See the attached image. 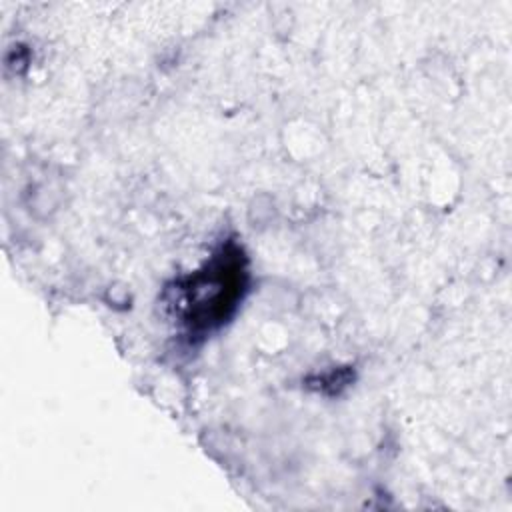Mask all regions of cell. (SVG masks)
<instances>
[{
  "instance_id": "cell-1",
  "label": "cell",
  "mask_w": 512,
  "mask_h": 512,
  "mask_svg": "<svg viewBox=\"0 0 512 512\" xmlns=\"http://www.w3.org/2000/svg\"><path fill=\"white\" fill-rule=\"evenodd\" d=\"M238 256H242L238 250L232 254L224 252L218 262L192 278L190 294L196 296V306L190 314V322L210 326L228 316L244 288V268Z\"/></svg>"
}]
</instances>
